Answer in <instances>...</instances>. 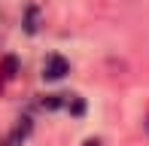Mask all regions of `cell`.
Returning <instances> with one entry per match:
<instances>
[{
  "label": "cell",
  "instance_id": "1",
  "mask_svg": "<svg viewBox=\"0 0 149 146\" xmlns=\"http://www.w3.org/2000/svg\"><path fill=\"white\" fill-rule=\"evenodd\" d=\"M67 73H70V64H67L64 55H49L43 64V79H52V82H58V79H64Z\"/></svg>",
  "mask_w": 149,
  "mask_h": 146
},
{
  "label": "cell",
  "instance_id": "2",
  "mask_svg": "<svg viewBox=\"0 0 149 146\" xmlns=\"http://www.w3.org/2000/svg\"><path fill=\"white\" fill-rule=\"evenodd\" d=\"M64 97H67V95H46L43 107H46V110H58V107H64V104H67Z\"/></svg>",
  "mask_w": 149,
  "mask_h": 146
},
{
  "label": "cell",
  "instance_id": "3",
  "mask_svg": "<svg viewBox=\"0 0 149 146\" xmlns=\"http://www.w3.org/2000/svg\"><path fill=\"white\" fill-rule=\"evenodd\" d=\"M67 110H70L73 116H82V110H85V104H82V97H76V95H70V101H67Z\"/></svg>",
  "mask_w": 149,
  "mask_h": 146
},
{
  "label": "cell",
  "instance_id": "4",
  "mask_svg": "<svg viewBox=\"0 0 149 146\" xmlns=\"http://www.w3.org/2000/svg\"><path fill=\"white\" fill-rule=\"evenodd\" d=\"M3 70H6V76H15V70H18V61H15V58H6V61H3Z\"/></svg>",
  "mask_w": 149,
  "mask_h": 146
},
{
  "label": "cell",
  "instance_id": "5",
  "mask_svg": "<svg viewBox=\"0 0 149 146\" xmlns=\"http://www.w3.org/2000/svg\"><path fill=\"white\" fill-rule=\"evenodd\" d=\"M82 146H100V140H94V137H91V140H85Z\"/></svg>",
  "mask_w": 149,
  "mask_h": 146
}]
</instances>
